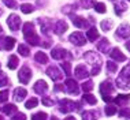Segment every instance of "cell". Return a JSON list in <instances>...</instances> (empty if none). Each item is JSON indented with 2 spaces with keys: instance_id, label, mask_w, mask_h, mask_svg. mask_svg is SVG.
<instances>
[{
  "instance_id": "cell-1",
  "label": "cell",
  "mask_w": 130,
  "mask_h": 120,
  "mask_svg": "<svg viewBox=\"0 0 130 120\" xmlns=\"http://www.w3.org/2000/svg\"><path fill=\"white\" fill-rule=\"evenodd\" d=\"M23 36H25V40L31 45H40V37L36 34L34 31V25L31 22H26L23 25Z\"/></svg>"
},
{
  "instance_id": "cell-2",
  "label": "cell",
  "mask_w": 130,
  "mask_h": 120,
  "mask_svg": "<svg viewBox=\"0 0 130 120\" xmlns=\"http://www.w3.org/2000/svg\"><path fill=\"white\" fill-rule=\"evenodd\" d=\"M84 57H85L86 62L93 67L92 71H90V74H92L93 76L97 75V74L100 72V66H101V59H100V56L96 55V53H94V52H92V51H89V52H86V53H84Z\"/></svg>"
},
{
  "instance_id": "cell-3",
  "label": "cell",
  "mask_w": 130,
  "mask_h": 120,
  "mask_svg": "<svg viewBox=\"0 0 130 120\" xmlns=\"http://www.w3.org/2000/svg\"><path fill=\"white\" fill-rule=\"evenodd\" d=\"M117 85L121 89H129L130 86V66H125L117 78Z\"/></svg>"
},
{
  "instance_id": "cell-4",
  "label": "cell",
  "mask_w": 130,
  "mask_h": 120,
  "mask_svg": "<svg viewBox=\"0 0 130 120\" xmlns=\"http://www.w3.org/2000/svg\"><path fill=\"white\" fill-rule=\"evenodd\" d=\"M75 108H79L81 109V104H75L74 101L69 100V98H63L59 102V109H60L62 113H69V112L74 111Z\"/></svg>"
},
{
  "instance_id": "cell-5",
  "label": "cell",
  "mask_w": 130,
  "mask_h": 120,
  "mask_svg": "<svg viewBox=\"0 0 130 120\" xmlns=\"http://www.w3.org/2000/svg\"><path fill=\"white\" fill-rule=\"evenodd\" d=\"M114 91V86H112V83L110 81H104V82L100 83V93L101 96H103V100L105 102H110L112 98L110 97V94Z\"/></svg>"
},
{
  "instance_id": "cell-6",
  "label": "cell",
  "mask_w": 130,
  "mask_h": 120,
  "mask_svg": "<svg viewBox=\"0 0 130 120\" xmlns=\"http://www.w3.org/2000/svg\"><path fill=\"white\" fill-rule=\"evenodd\" d=\"M69 40H70L71 44L77 45V47H81V45H85L86 44V38H85V36H84L81 31H75V33L70 34Z\"/></svg>"
},
{
  "instance_id": "cell-7",
  "label": "cell",
  "mask_w": 130,
  "mask_h": 120,
  "mask_svg": "<svg viewBox=\"0 0 130 120\" xmlns=\"http://www.w3.org/2000/svg\"><path fill=\"white\" fill-rule=\"evenodd\" d=\"M30 78H31V71H30V68H29L27 66H23L22 68L19 70V74H18L19 82L23 83V85H26V83H29Z\"/></svg>"
},
{
  "instance_id": "cell-8",
  "label": "cell",
  "mask_w": 130,
  "mask_h": 120,
  "mask_svg": "<svg viewBox=\"0 0 130 120\" xmlns=\"http://www.w3.org/2000/svg\"><path fill=\"white\" fill-rule=\"evenodd\" d=\"M51 55H52V57L56 59V60L71 59V55H70V52L66 51V49H63V48H55V49H52Z\"/></svg>"
},
{
  "instance_id": "cell-9",
  "label": "cell",
  "mask_w": 130,
  "mask_h": 120,
  "mask_svg": "<svg viewBox=\"0 0 130 120\" xmlns=\"http://www.w3.org/2000/svg\"><path fill=\"white\" fill-rule=\"evenodd\" d=\"M7 25H8V27L12 31H17L21 26V18L17 14H11V15L7 18Z\"/></svg>"
},
{
  "instance_id": "cell-10",
  "label": "cell",
  "mask_w": 130,
  "mask_h": 120,
  "mask_svg": "<svg viewBox=\"0 0 130 120\" xmlns=\"http://www.w3.org/2000/svg\"><path fill=\"white\" fill-rule=\"evenodd\" d=\"M47 75L50 76L52 81H60L63 78V74L59 71V68L56 66H51L47 68Z\"/></svg>"
},
{
  "instance_id": "cell-11",
  "label": "cell",
  "mask_w": 130,
  "mask_h": 120,
  "mask_svg": "<svg viewBox=\"0 0 130 120\" xmlns=\"http://www.w3.org/2000/svg\"><path fill=\"white\" fill-rule=\"evenodd\" d=\"M64 86H66V91H67L69 94H74V96L78 94L79 87H78V83H77L74 79H67L64 83Z\"/></svg>"
},
{
  "instance_id": "cell-12",
  "label": "cell",
  "mask_w": 130,
  "mask_h": 120,
  "mask_svg": "<svg viewBox=\"0 0 130 120\" xmlns=\"http://www.w3.org/2000/svg\"><path fill=\"white\" fill-rule=\"evenodd\" d=\"M115 36H117V38H127V37H130V25H127V23L121 25V26L118 27Z\"/></svg>"
},
{
  "instance_id": "cell-13",
  "label": "cell",
  "mask_w": 130,
  "mask_h": 120,
  "mask_svg": "<svg viewBox=\"0 0 130 120\" xmlns=\"http://www.w3.org/2000/svg\"><path fill=\"white\" fill-rule=\"evenodd\" d=\"M34 91H36L37 94H45L47 93V90H48V85L45 81H37L36 83H34Z\"/></svg>"
},
{
  "instance_id": "cell-14",
  "label": "cell",
  "mask_w": 130,
  "mask_h": 120,
  "mask_svg": "<svg viewBox=\"0 0 130 120\" xmlns=\"http://www.w3.org/2000/svg\"><path fill=\"white\" fill-rule=\"evenodd\" d=\"M71 19H73V23H74V26L79 27V29H82V27H88V21L84 18V16H74L71 15Z\"/></svg>"
},
{
  "instance_id": "cell-15",
  "label": "cell",
  "mask_w": 130,
  "mask_h": 120,
  "mask_svg": "<svg viewBox=\"0 0 130 120\" xmlns=\"http://www.w3.org/2000/svg\"><path fill=\"white\" fill-rule=\"evenodd\" d=\"M110 56L114 60H117V62H125L126 60V56L121 52V49H118V48H114L112 51L110 52Z\"/></svg>"
},
{
  "instance_id": "cell-16",
  "label": "cell",
  "mask_w": 130,
  "mask_h": 120,
  "mask_svg": "<svg viewBox=\"0 0 130 120\" xmlns=\"http://www.w3.org/2000/svg\"><path fill=\"white\" fill-rule=\"evenodd\" d=\"M67 29H69V26H67V23H66L64 21H58V22L55 23V26H54V30H55L56 34L64 33V31L67 30Z\"/></svg>"
},
{
  "instance_id": "cell-17",
  "label": "cell",
  "mask_w": 130,
  "mask_h": 120,
  "mask_svg": "<svg viewBox=\"0 0 130 120\" xmlns=\"http://www.w3.org/2000/svg\"><path fill=\"white\" fill-rule=\"evenodd\" d=\"M75 76L78 79H84V78H86L89 74H88V70L85 68V66H82V64H79V66H77L75 67Z\"/></svg>"
},
{
  "instance_id": "cell-18",
  "label": "cell",
  "mask_w": 130,
  "mask_h": 120,
  "mask_svg": "<svg viewBox=\"0 0 130 120\" xmlns=\"http://www.w3.org/2000/svg\"><path fill=\"white\" fill-rule=\"evenodd\" d=\"M129 101H130V94H118L115 97V104L121 105V107L129 104Z\"/></svg>"
},
{
  "instance_id": "cell-19",
  "label": "cell",
  "mask_w": 130,
  "mask_h": 120,
  "mask_svg": "<svg viewBox=\"0 0 130 120\" xmlns=\"http://www.w3.org/2000/svg\"><path fill=\"white\" fill-rule=\"evenodd\" d=\"M97 49H99L100 52H103V53H107L108 49H110V41H108L107 38H101L100 42L97 44Z\"/></svg>"
},
{
  "instance_id": "cell-20",
  "label": "cell",
  "mask_w": 130,
  "mask_h": 120,
  "mask_svg": "<svg viewBox=\"0 0 130 120\" xmlns=\"http://www.w3.org/2000/svg\"><path fill=\"white\" fill-rule=\"evenodd\" d=\"M27 91L23 89V87H18V89H15V91H14V100L15 101H22L23 98L26 97Z\"/></svg>"
},
{
  "instance_id": "cell-21",
  "label": "cell",
  "mask_w": 130,
  "mask_h": 120,
  "mask_svg": "<svg viewBox=\"0 0 130 120\" xmlns=\"http://www.w3.org/2000/svg\"><path fill=\"white\" fill-rule=\"evenodd\" d=\"M38 23H40L41 31H43L44 34H48V31H50V29L52 27V23L48 19H38Z\"/></svg>"
},
{
  "instance_id": "cell-22",
  "label": "cell",
  "mask_w": 130,
  "mask_h": 120,
  "mask_svg": "<svg viewBox=\"0 0 130 120\" xmlns=\"http://www.w3.org/2000/svg\"><path fill=\"white\" fill-rule=\"evenodd\" d=\"M86 36H88V40L93 42V41H96L97 38H99V31H97V29L93 26V27H90V29L88 30Z\"/></svg>"
},
{
  "instance_id": "cell-23",
  "label": "cell",
  "mask_w": 130,
  "mask_h": 120,
  "mask_svg": "<svg viewBox=\"0 0 130 120\" xmlns=\"http://www.w3.org/2000/svg\"><path fill=\"white\" fill-rule=\"evenodd\" d=\"M19 60H18V56L17 55H11L8 59V63H7V67H8L10 70H15L17 66H18Z\"/></svg>"
},
{
  "instance_id": "cell-24",
  "label": "cell",
  "mask_w": 130,
  "mask_h": 120,
  "mask_svg": "<svg viewBox=\"0 0 130 120\" xmlns=\"http://www.w3.org/2000/svg\"><path fill=\"white\" fill-rule=\"evenodd\" d=\"M34 59H36L37 63H41V64H47L48 63V56L44 53V52H37L34 55Z\"/></svg>"
},
{
  "instance_id": "cell-25",
  "label": "cell",
  "mask_w": 130,
  "mask_h": 120,
  "mask_svg": "<svg viewBox=\"0 0 130 120\" xmlns=\"http://www.w3.org/2000/svg\"><path fill=\"white\" fill-rule=\"evenodd\" d=\"M15 38L12 37H6L4 38V49H7V51H11V49L14 48V44H15Z\"/></svg>"
},
{
  "instance_id": "cell-26",
  "label": "cell",
  "mask_w": 130,
  "mask_h": 120,
  "mask_svg": "<svg viewBox=\"0 0 130 120\" xmlns=\"http://www.w3.org/2000/svg\"><path fill=\"white\" fill-rule=\"evenodd\" d=\"M126 8H127V6L123 2H118L115 4V12H117V15H122V12L126 11Z\"/></svg>"
},
{
  "instance_id": "cell-27",
  "label": "cell",
  "mask_w": 130,
  "mask_h": 120,
  "mask_svg": "<svg viewBox=\"0 0 130 120\" xmlns=\"http://www.w3.org/2000/svg\"><path fill=\"white\" fill-rule=\"evenodd\" d=\"M18 53L22 55V56H29L30 48L27 47L26 44H19V47H18Z\"/></svg>"
},
{
  "instance_id": "cell-28",
  "label": "cell",
  "mask_w": 130,
  "mask_h": 120,
  "mask_svg": "<svg viewBox=\"0 0 130 120\" xmlns=\"http://www.w3.org/2000/svg\"><path fill=\"white\" fill-rule=\"evenodd\" d=\"M21 11L22 12H25V14H31L34 11V7L29 4V3H25V4H22L21 6Z\"/></svg>"
},
{
  "instance_id": "cell-29",
  "label": "cell",
  "mask_w": 130,
  "mask_h": 120,
  "mask_svg": "<svg viewBox=\"0 0 130 120\" xmlns=\"http://www.w3.org/2000/svg\"><path fill=\"white\" fill-rule=\"evenodd\" d=\"M15 111H17V107L14 104H8V105H6V107L3 108V112H4L6 115H12Z\"/></svg>"
},
{
  "instance_id": "cell-30",
  "label": "cell",
  "mask_w": 130,
  "mask_h": 120,
  "mask_svg": "<svg viewBox=\"0 0 130 120\" xmlns=\"http://www.w3.org/2000/svg\"><path fill=\"white\" fill-rule=\"evenodd\" d=\"M111 27H112V21H111V19H104V21H101V29H103L104 31L111 30Z\"/></svg>"
},
{
  "instance_id": "cell-31",
  "label": "cell",
  "mask_w": 130,
  "mask_h": 120,
  "mask_svg": "<svg viewBox=\"0 0 130 120\" xmlns=\"http://www.w3.org/2000/svg\"><path fill=\"white\" fill-rule=\"evenodd\" d=\"M37 105H38V100H37V98H30V100H27V101L25 102V107H26L27 109L36 108Z\"/></svg>"
},
{
  "instance_id": "cell-32",
  "label": "cell",
  "mask_w": 130,
  "mask_h": 120,
  "mask_svg": "<svg viewBox=\"0 0 130 120\" xmlns=\"http://www.w3.org/2000/svg\"><path fill=\"white\" fill-rule=\"evenodd\" d=\"M94 4H96L94 0H81V6L84 8H92V7H94Z\"/></svg>"
},
{
  "instance_id": "cell-33",
  "label": "cell",
  "mask_w": 130,
  "mask_h": 120,
  "mask_svg": "<svg viewBox=\"0 0 130 120\" xmlns=\"http://www.w3.org/2000/svg\"><path fill=\"white\" fill-rule=\"evenodd\" d=\"M84 101H86L88 104H90V105H94L97 102L96 97L92 96V94H85V96H84Z\"/></svg>"
},
{
  "instance_id": "cell-34",
  "label": "cell",
  "mask_w": 130,
  "mask_h": 120,
  "mask_svg": "<svg viewBox=\"0 0 130 120\" xmlns=\"http://www.w3.org/2000/svg\"><path fill=\"white\" fill-rule=\"evenodd\" d=\"M81 87H82L84 91H86V93H88V91H90L93 89V82H92V81H86V82L82 83V86H81Z\"/></svg>"
},
{
  "instance_id": "cell-35",
  "label": "cell",
  "mask_w": 130,
  "mask_h": 120,
  "mask_svg": "<svg viewBox=\"0 0 130 120\" xmlns=\"http://www.w3.org/2000/svg\"><path fill=\"white\" fill-rule=\"evenodd\" d=\"M31 120H47V113L45 112H38V113L31 116Z\"/></svg>"
},
{
  "instance_id": "cell-36",
  "label": "cell",
  "mask_w": 130,
  "mask_h": 120,
  "mask_svg": "<svg viewBox=\"0 0 130 120\" xmlns=\"http://www.w3.org/2000/svg\"><path fill=\"white\" fill-rule=\"evenodd\" d=\"M82 120H96V116H94L93 112H84Z\"/></svg>"
},
{
  "instance_id": "cell-37",
  "label": "cell",
  "mask_w": 130,
  "mask_h": 120,
  "mask_svg": "<svg viewBox=\"0 0 130 120\" xmlns=\"http://www.w3.org/2000/svg\"><path fill=\"white\" fill-rule=\"evenodd\" d=\"M117 113V108L112 107V105H108V107H105V115L107 116H112Z\"/></svg>"
},
{
  "instance_id": "cell-38",
  "label": "cell",
  "mask_w": 130,
  "mask_h": 120,
  "mask_svg": "<svg viewBox=\"0 0 130 120\" xmlns=\"http://www.w3.org/2000/svg\"><path fill=\"white\" fill-rule=\"evenodd\" d=\"M3 3H4V4L8 7V8H12V10L18 7V4H17L15 0H3Z\"/></svg>"
},
{
  "instance_id": "cell-39",
  "label": "cell",
  "mask_w": 130,
  "mask_h": 120,
  "mask_svg": "<svg viewBox=\"0 0 130 120\" xmlns=\"http://www.w3.org/2000/svg\"><path fill=\"white\" fill-rule=\"evenodd\" d=\"M62 68H64V72H66V75H67V76L71 75V66H70V63L64 62L62 64Z\"/></svg>"
},
{
  "instance_id": "cell-40",
  "label": "cell",
  "mask_w": 130,
  "mask_h": 120,
  "mask_svg": "<svg viewBox=\"0 0 130 120\" xmlns=\"http://www.w3.org/2000/svg\"><path fill=\"white\" fill-rule=\"evenodd\" d=\"M107 70H108L110 72H115V71L118 70V66L115 64L114 62H107Z\"/></svg>"
},
{
  "instance_id": "cell-41",
  "label": "cell",
  "mask_w": 130,
  "mask_h": 120,
  "mask_svg": "<svg viewBox=\"0 0 130 120\" xmlns=\"http://www.w3.org/2000/svg\"><path fill=\"white\" fill-rule=\"evenodd\" d=\"M8 83V79H7V76H6V74L4 72H2L0 71V87H3V86H6V85Z\"/></svg>"
},
{
  "instance_id": "cell-42",
  "label": "cell",
  "mask_w": 130,
  "mask_h": 120,
  "mask_svg": "<svg viewBox=\"0 0 130 120\" xmlns=\"http://www.w3.org/2000/svg\"><path fill=\"white\" fill-rule=\"evenodd\" d=\"M94 10H96L97 12H100V14H104L105 12V6L103 4V3H96V4H94Z\"/></svg>"
},
{
  "instance_id": "cell-43",
  "label": "cell",
  "mask_w": 130,
  "mask_h": 120,
  "mask_svg": "<svg viewBox=\"0 0 130 120\" xmlns=\"http://www.w3.org/2000/svg\"><path fill=\"white\" fill-rule=\"evenodd\" d=\"M41 102H43L45 107H52V105L55 104V101L52 100V98H50V97H44L43 100H41Z\"/></svg>"
},
{
  "instance_id": "cell-44",
  "label": "cell",
  "mask_w": 130,
  "mask_h": 120,
  "mask_svg": "<svg viewBox=\"0 0 130 120\" xmlns=\"http://www.w3.org/2000/svg\"><path fill=\"white\" fill-rule=\"evenodd\" d=\"M7 98H8V90H3L0 93V102H6Z\"/></svg>"
},
{
  "instance_id": "cell-45",
  "label": "cell",
  "mask_w": 130,
  "mask_h": 120,
  "mask_svg": "<svg viewBox=\"0 0 130 120\" xmlns=\"http://www.w3.org/2000/svg\"><path fill=\"white\" fill-rule=\"evenodd\" d=\"M119 116L130 119V109H122V111H119Z\"/></svg>"
},
{
  "instance_id": "cell-46",
  "label": "cell",
  "mask_w": 130,
  "mask_h": 120,
  "mask_svg": "<svg viewBox=\"0 0 130 120\" xmlns=\"http://www.w3.org/2000/svg\"><path fill=\"white\" fill-rule=\"evenodd\" d=\"M11 120H26V116L25 113H17L15 116H12Z\"/></svg>"
},
{
  "instance_id": "cell-47",
  "label": "cell",
  "mask_w": 130,
  "mask_h": 120,
  "mask_svg": "<svg viewBox=\"0 0 130 120\" xmlns=\"http://www.w3.org/2000/svg\"><path fill=\"white\" fill-rule=\"evenodd\" d=\"M37 4H38V7H44L47 4V0H37Z\"/></svg>"
},
{
  "instance_id": "cell-48",
  "label": "cell",
  "mask_w": 130,
  "mask_h": 120,
  "mask_svg": "<svg viewBox=\"0 0 130 120\" xmlns=\"http://www.w3.org/2000/svg\"><path fill=\"white\" fill-rule=\"evenodd\" d=\"M60 90H63V86H62V85H56V86H55V91H60Z\"/></svg>"
},
{
  "instance_id": "cell-49",
  "label": "cell",
  "mask_w": 130,
  "mask_h": 120,
  "mask_svg": "<svg viewBox=\"0 0 130 120\" xmlns=\"http://www.w3.org/2000/svg\"><path fill=\"white\" fill-rule=\"evenodd\" d=\"M43 47H44V48H48V47H50V42H48V41L43 42Z\"/></svg>"
},
{
  "instance_id": "cell-50",
  "label": "cell",
  "mask_w": 130,
  "mask_h": 120,
  "mask_svg": "<svg viewBox=\"0 0 130 120\" xmlns=\"http://www.w3.org/2000/svg\"><path fill=\"white\" fill-rule=\"evenodd\" d=\"M64 120H77V119L74 117V116H67V117H66Z\"/></svg>"
},
{
  "instance_id": "cell-51",
  "label": "cell",
  "mask_w": 130,
  "mask_h": 120,
  "mask_svg": "<svg viewBox=\"0 0 130 120\" xmlns=\"http://www.w3.org/2000/svg\"><path fill=\"white\" fill-rule=\"evenodd\" d=\"M126 48H127V51L130 52V41H127V42H126Z\"/></svg>"
},
{
  "instance_id": "cell-52",
  "label": "cell",
  "mask_w": 130,
  "mask_h": 120,
  "mask_svg": "<svg viewBox=\"0 0 130 120\" xmlns=\"http://www.w3.org/2000/svg\"><path fill=\"white\" fill-rule=\"evenodd\" d=\"M2 14H3V8H2V6H0V16H2Z\"/></svg>"
},
{
  "instance_id": "cell-53",
  "label": "cell",
  "mask_w": 130,
  "mask_h": 120,
  "mask_svg": "<svg viewBox=\"0 0 130 120\" xmlns=\"http://www.w3.org/2000/svg\"><path fill=\"white\" fill-rule=\"evenodd\" d=\"M2 33H3V29H2V26H0V36H2Z\"/></svg>"
},
{
  "instance_id": "cell-54",
  "label": "cell",
  "mask_w": 130,
  "mask_h": 120,
  "mask_svg": "<svg viewBox=\"0 0 130 120\" xmlns=\"http://www.w3.org/2000/svg\"><path fill=\"white\" fill-rule=\"evenodd\" d=\"M52 120H56V117H52Z\"/></svg>"
},
{
  "instance_id": "cell-55",
  "label": "cell",
  "mask_w": 130,
  "mask_h": 120,
  "mask_svg": "<svg viewBox=\"0 0 130 120\" xmlns=\"http://www.w3.org/2000/svg\"><path fill=\"white\" fill-rule=\"evenodd\" d=\"M0 120H3V117H2V116H0Z\"/></svg>"
},
{
  "instance_id": "cell-56",
  "label": "cell",
  "mask_w": 130,
  "mask_h": 120,
  "mask_svg": "<svg viewBox=\"0 0 130 120\" xmlns=\"http://www.w3.org/2000/svg\"><path fill=\"white\" fill-rule=\"evenodd\" d=\"M129 2H130V0H129Z\"/></svg>"
}]
</instances>
